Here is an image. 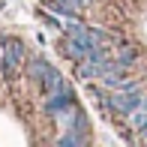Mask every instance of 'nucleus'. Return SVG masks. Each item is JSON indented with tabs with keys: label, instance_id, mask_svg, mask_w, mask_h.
Here are the masks:
<instances>
[{
	"label": "nucleus",
	"instance_id": "1",
	"mask_svg": "<svg viewBox=\"0 0 147 147\" xmlns=\"http://www.w3.org/2000/svg\"><path fill=\"white\" fill-rule=\"evenodd\" d=\"M72 105H78V99H75V90H72L69 84L63 81V87H60V90H54V93H48V96H45V102H42V111H45V117H57L60 111L72 108Z\"/></svg>",
	"mask_w": 147,
	"mask_h": 147
},
{
	"label": "nucleus",
	"instance_id": "2",
	"mask_svg": "<svg viewBox=\"0 0 147 147\" xmlns=\"http://www.w3.org/2000/svg\"><path fill=\"white\" fill-rule=\"evenodd\" d=\"M42 9L54 12L60 18H81L84 15V6L78 0H42Z\"/></svg>",
	"mask_w": 147,
	"mask_h": 147
},
{
	"label": "nucleus",
	"instance_id": "3",
	"mask_svg": "<svg viewBox=\"0 0 147 147\" xmlns=\"http://www.w3.org/2000/svg\"><path fill=\"white\" fill-rule=\"evenodd\" d=\"M57 48H60V54H63V57H69L72 63H81V60L87 57V48H84V45H78L75 39H69V36H63V39H60V45H57Z\"/></svg>",
	"mask_w": 147,
	"mask_h": 147
},
{
	"label": "nucleus",
	"instance_id": "4",
	"mask_svg": "<svg viewBox=\"0 0 147 147\" xmlns=\"http://www.w3.org/2000/svg\"><path fill=\"white\" fill-rule=\"evenodd\" d=\"M36 84H39V90H42L45 96H48V93H54V90H60V87H63V75H60L54 66H48V69L42 72V78H39Z\"/></svg>",
	"mask_w": 147,
	"mask_h": 147
},
{
	"label": "nucleus",
	"instance_id": "5",
	"mask_svg": "<svg viewBox=\"0 0 147 147\" xmlns=\"http://www.w3.org/2000/svg\"><path fill=\"white\" fill-rule=\"evenodd\" d=\"M48 66H51V63H48L45 57H27V60H24V75H27L30 81H39L42 72L48 69Z\"/></svg>",
	"mask_w": 147,
	"mask_h": 147
},
{
	"label": "nucleus",
	"instance_id": "6",
	"mask_svg": "<svg viewBox=\"0 0 147 147\" xmlns=\"http://www.w3.org/2000/svg\"><path fill=\"white\" fill-rule=\"evenodd\" d=\"M78 3H81L84 9H87V6H93V3H96V0H78Z\"/></svg>",
	"mask_w": 147,
	"mask_h": 147
}]
</instances>
